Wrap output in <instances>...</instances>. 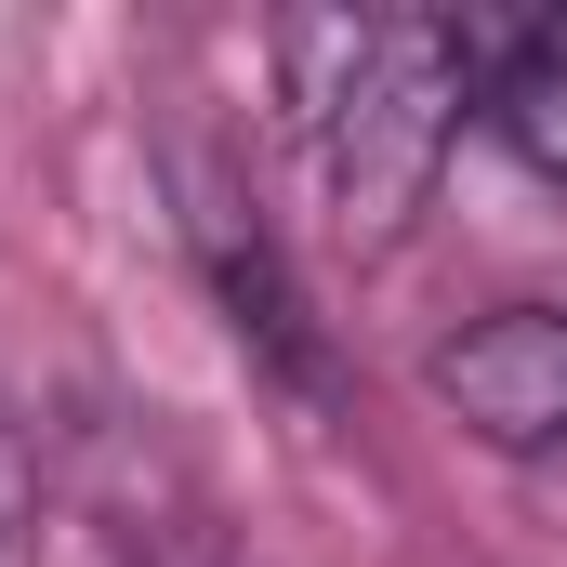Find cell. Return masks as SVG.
Segmentation results:
<instances>
[{"mask_svg":"<svg viewBox=\"0 0 567 567\" xmlns=\"http://www.w3.org/2000/svg\"><path fill=\"white\" fill-rule=\"evenodd\" d=\"M278 66L317 133V172H330V225L357 251H396L410 212L435 198L462 106L488 93L475 27L462 13H303V27H278Z\"/></svg>","mask_w":567,"mask_h":567,"instance_id":"1","label":"cell"},{"mask_svg":"<svg viewBox=\"0 0 567 567\" xmlns=\"http://www.w3.org/2000/svg\"><path fill=\"white\" fill-rule=\"evenodd\" d=\"M185 251H198V278H212V317H225V343L278 383V396H303V410H330L343 396V357H330V330H317V303H303V278H290L278 225L212 172V158H185Z\"/></svg>","mask_w":567,"mask_h":567,"instance_id":"2","label":"cell"},{"mask_svg":"<svg viewBox=\"0 0 567 567\" xmlns=\"http://www.w3.org/2000/svg\"><path fill=\"white\" fill-rule=\"evenodd\" d=\"M435 410L502 449V462H567V303H488L423 357Z\"/></svg>","mask_w":567,"mask_h":567,"instance_id":"3","label":"cell"},{"mask_svg":"<svg viewBox=\"0 0 567 567\" xmlns=\"http://www.w3.org/2000/svg\"><path fill=\"white\" fill-rule=\"evenodd\" d=\"M488 106H502V133L528 145L542 172H567V27H542V40L488 80Z\"/></svg>","mask_w":567,"mask_h":567,"instance_id":"4","label":"cell"},{"mask_svg":"<svg viewBox=\"0 0 567 567\" xmlns=\"http://www.w3.org/2000/svg\"><path fill=\"white\" fill-rule=\"evenodd\" d=\"M27 515H40V488H27V435L0 423V567L27 555Z\"/></svg>","mask_w":567,"mask_h":567,"instance_id":"5","label":"cell"}]
</instances>
